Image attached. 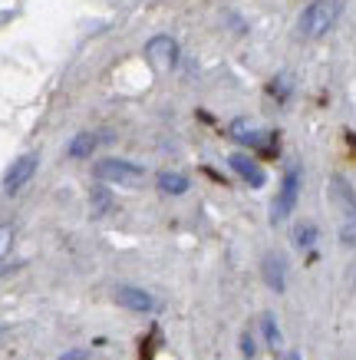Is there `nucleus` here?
I'll list each match as a JSON object with an SVG mask.
<instances>
[{
    "label": "nucleus",
    "instance_id": "obj_1",
    "mask_svg": "<svg viewBox=\"0 0 356 360\" xmlns=\"http://www.w3.org/2000/svg\"><path fill=\"white\" fill-rule=\"evenodd\" d=\"M330 205L336 212V235L343 248H356V192L343 175L330 179Z\"/></svg>",
    "mask_w": 356,
    "mask_h": 360
},
{
    "label": "nucleus",
    "instance_id": "obj_2",
    "mask_svg": "<svg viewBox=\"0 0 356 360\" xmlns=\"http://www.w3.org/2000/svg\"><path fill=\"white\" fill-rule=\"evenodd\" d=\"M336 17H340V4H336V0H313L310 7L301 13L297 30H301L303 40H320L336 23Z\"/></svg>",
    "mask_w": 356,
    "mask_h": 360
},
{
    "label": "nucleus",
    "instance_id": "obj_3",
    "mask_svg": "<svg viewBox=\"0 0 356 360\" xmlns=\"http://www.w3.org/2000/svg\"><path fill=\"white\" fill-rule=\"evenodd\" d=\"M297 198H301V165H294V169H287V175H284L281 192H277V198H274V205H270V221H274V225H281V221L294 212V205H297Z\"/></svg>",
    "mask_w": 356,
    "mask_h": 360
},
{
    "label": "nucleus",
    "instance_id": "obj_4",
    "mask_svg": "<svg viewBox=\"0 0 356 360\" xmlns=\"http://www.w3.org/2000/svg\"><path fill=\"white\" fill-rule=\"evenodd\" d=\"M96 179L119 182V186H136V182H142V169L136 162H126V159H103L96 165Z\"/></svg>",
    "mask_w": 356,
    "mask_h": 360
},
{
    "label": "nucleus",
    "instance_id": "obj_5",
    "mask_svg": "<svg viewBox=\"0 0 356 360\" xmlns=\"http://www.w3.org/2000/svg\"><path fill=\"white\" fill-rule=\"evenodd\" d=\"M145 60H149L155 70H172L178 63V44H175L169 33H159L145 44Z\"/></svg>",
    "mask_w": 356,
    "mask_h": 360
},
{
    "label": "nucleus",
    "instance_id": "obj_6",
    "mask_svg": "<svg viewBox=\"0 0 356 360\" xmlns=\"http://www.w3.org/2000/svg\"><path fill=\"white\" fill-rule=\"evenodd\" d=\"M37 165H40V155H37V153L20 155V159L7 169V175H4V192H7V195H17V192H20V188L33 179Z\"/></svg>",
    "mask_w": 356,
    "mask_h": 360
},
{
    "label": "nucleus",
    "instance_id": "obj_7",
    "mask_svg": "<svg viewBox=\"0 0 356 360\" xmlns=\"http://www.w3.org/2000/svg\"><path fill=\"white\" fill-rule=\"evenodd\" d=\"M228 165H231V169H235V172L241 175V179H244V182H248L251 188H261L264 182H268V175H264V169H261V165L254 162L251 155H244V153H235L231 159H228Z\"/></svg>",
    "mask_w": 356,
    "mask_h": 360
},
{
    "label": "nucleus",
    "instance_id": "obj_8",
    "mask_svg": "<svg viewBox=\"0 0 356 360\" xmlns=\"http://www.w3.org/2000/svg\"><path fill=\"white\" fill-rule=\"evenodd\" d=\"M116 297H119V304L122 307H129V311H142V314H149V311L159 307V301H155L149 291H142V288H119Z\"/></svg>",
    "mask_w": 356,
    "mask_h": 360
},
{
    "label": "nucleus",
    "instance_id": "obj_9",
    "mask_svg": "<svg viewBox=\"0 0 356 360\" xmlns=\"http://www.w3.org/2000/svg\"><path fill=\"white\" fill-rule=\"evenodd\" d=\"M264 281H268L270 291H284L287 288V262H284L277 251H270L264 258Z\"/></svg>",
    "mask_w": 356,
    "mask_h": 360
},
{
    "label": "nucleus",
    "instance_id": "obj_10",
    "mask_svg": "<svg viewBox=\"0 0 356 360\" xmlns=\"http://www.w3.org/2000/svg\"><path fill=\"white\" fill-rule=\"evenodd\" d=\"M231 136H235L237 142H244V146H264V142H268V132L261 129V126H254L251 120L231 122Z\"/></svg>",
    "mask_w": 356,
    "mask_h": 360
},
{
    "label": "nucleus",
    "instance_id": "obj_11",
    "mask_svg": "<svg viewBox=\"0 0 356 360\" xmlns=\"http://www.w3.org/2000/svg\"><path fill=\"white\" fill-rule=\"evenodd\" d=\"M155 186L162 188L165 195H185V192H188V175H182V172H159Z\"/></svg>",
    "mask_w": 356,
    "mask_h": 360
},
{
    "label": "nucleus",
    "instance_id": "obj_12",
    "mask_svg": "<svg viewBox=\"0 0 356 360\" xmlns=\"http://www.w3.org/2000/svg\"><path fill=\"white\" fill-rule=\"evenodd\" d=\"M317 238H320V231H317L313 221H297V225H294V248L310 251L313 245H317Z\"/></svg>",
    "mask_w": 356,
    "mask_h": 360
},
{
    "label": "nucleus",
    "instance_id": "obj_13",
    "mask_svg": "<svg viewBox=\"0 0 356 360\" xmlns=\"http://www.w3.org/2000/svg\"><path fill=\"white\" fill-rule=\"evenodd\" d=\"M93 149H96V136H93V132H79V136L70 142V155H73V159H86V155H93Z\"/></svg>",
    "mask_w": 356,
    "mask_h": 360
},
{
    "label": "nucleus",
    "instance_id": "obj_14",
    "mask_svg": "<svg viewBox=\"0 0 356 360\" xmlns=\"http://www.w3.org/2000/svg\"><path fill=\"white\" fill-rule=\"evenodd\" d=\"M261 330H264V340H268V347H270V350H281V347H284L281 328H277L274 314H264V317H261Z\"/></svg>",
    "mask_w": 356,
    "mask_h": 360
},
{
    "label": "nucleus",
    "instance_id": "obj_15",
    "mask_svg": "<svg viewBox=\"0 0 356 360\" xmlns=\"http://www.w3.org/2000/svg\"><path fill=\"white\" fill-rule=\"evenodd\" d=\"M13 248V225H0V258Z\"/></svg>",
    "mask_w": 356,
    "mask_h": 360
},
{
    "label": "nucleus",
    "instance_id": "obj_16",
    "mask_svg": "<svg viewBox=\"0 0 356 360\" xmlns=\"http://www.w3.org/2000/svg\"><path fill=\"white\" fill-rule=\"evenodd\" d=\"M93 208H96V212H103V208H109V192H103V188H99V192H96V198H93Z\"/></svg>",
    "mask_w": 356,
    "mask_h": 360
},
{
    "label": "nucleus",
    "instance_id": "obj_17",
    "mask_svg": "<svg viewBox=\"0 0 356 360\" xmlns=\"http://www.w3.org/2000/svg\"><path fill=\"white\" fill-rule=\"evenodd\" d=\"M86 357H89V350H66L56 360H86Z\"/></svg>",
    "mask_w": 356,
    "mask_h": 360
},
{
    "label": "nucleus",
    "instance_id": "obj_18",
    "mask_svg": "<svg viewBox=\"0 0 356 360\" xmlns=\"http://www.w3.org/2000/svg\"><path fill=\"white\" fill-rule=\"evenodd\" d=\"M241 350H244V357H254V344H251V338H248V334L241 338Z\"/></svg>",
    "mask_w": 356,
    "mask_h": 360
},
{
    "label": "nucleus",
    "instance_id": "obj_19",
    "mask_svg": "<svg viewBox=\"0 0 356 360\" xmlns=\"http://www.w3.org/2000/svg\"><path fill=\"white\" fill-rule=\"evenodd\" d=\"M284 360H303V354H301V350H287V354H284Z\"/></svg>",
    "mask_w": 356,
    "mask_h": 360
},
{
    "label": "nucleus",
    "instance_id": "obj_20",
    "mask_svg": "<svg viewBox=\"0 0 356 360\" xmlns=\"http://www.w3.org/2000/svg\"><path fill=\"white\" fill-rule=\"evenodd\" d=\"M4 274H7V268H0V278H4Z\"/></svg>",
    "mask_w": 356,
    "mask_h": 360
},
{
    "label": "nucleus",
    "instance_id": "obj_21",
    "mask_svg": "<svg viewBox=\"0 0 356 360\" xmlns=\"http://www.w3.org/2000/svg\"><path fill=\"white\" fill-rule=\"evenodd\" d=\"M0 338H4V324H0Z\"/></svg>",
    "mask_w": 356,
    "mask_h": 360
}]
</instances>
